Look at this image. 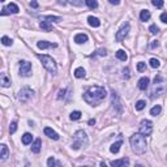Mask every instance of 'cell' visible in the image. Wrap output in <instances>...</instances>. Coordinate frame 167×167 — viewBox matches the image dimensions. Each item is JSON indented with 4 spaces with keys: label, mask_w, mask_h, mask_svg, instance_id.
<instances>
[{
    "label": "cell",
    "mask_w": 167,
    "mask_h": 167,
    "mask_svg": "<svg viewBox=\"0 0 167 167\" xmlns=\"http://www.w3.org/2000/svg\"><path fill=\"white\" fill-rule=\"evenodd\" d=\"M16 130H17V123H16V121H12L11 125H9V132L11 133H14Z\"/></svg>",
    "instance_id": "38"
},
{
    "label": "cell",
    "mask_w": 167,
    "mask_h": 167,
    "mask_svg": "<svg viewBox=\"0 0 167 167\" xmlns=\"http://www.w3.org/2000/svg\"><path fill=\"white\" fill-rule=\"evenodd\" d=\"M44 135L48 136V137L52 138V140H59L60 138L59 135H57V133L52 128H50V127H46V128H44Z\"/></svg>",
    "instance_id": "12"
},
{
    "label": "cell",
    "mask_w": 167,
    "mask_h": 167,
    "mask_svg": "<svg viewBox=\"0 0 167 167\" xmlns=\"http://www.w3.org/2000/svg\"><path fill=\"white\" fill-rule=\"evenodd\" d=\"M116 57H118L119 60H121V62H125V60L128 59V55H127V52H125L124 50H119V51L116 52Z\"/></svg>",
    "instance_id": "24"
},
{
    "label": "cell",
    "mask_w": 167,
    "mask_h": 167,
    "mask_svg": "<svg viewBox=\"0 0 167 167\" xmlns=\"http://www.w3.org/2000/svg\"><path fill=\"white\" fill-rule=\"evenodd\" d=\"M123 145V141H118V142H115V144H112L111 146H110V151L112 154H116V153H119V150H120V146Z\"/></svg>",
    "instance_id": "17"
},
{
    "label": "cell",
    "mask_w": 167,
    "mask_h": 167,
    "mask_svg": "<svg viewBox=\"0 0 167 167\" xmlns=\"http://www.w3.org/2000/svg\"><path fill=\"white\" fill-rule=\"evenodd\" d=\"M140 19H141V21H148L149 19H150V12H149L148 9L141 11V13H140Z\"/></svg>",
    "instance_id": "26"
},
{
    "label": "cell",
    "mask_w": 167,
    "mask_h": 167,
    "mask_svg": "<svg viewBox=\"0 0 167 167\" xmlns=\"http://www.w3.org/2000/svg\"><path fill=\"white\" fill-rule=\"evenodd\" d=\"M38 48H41V50H44V48H51V47H56L57 44L56 43H52V42H47V41H41L37 43Z\"/></svg>",
    "instance_id": "13"
},
{
    "label": "cell",
    "mask_w": 167,
    "mask_h": 167,
    "mask_svg": "<svg viewBox=\"0 0 167 167\" xmlns=\"http://www.w3.org/2000/svg\"><path fill=\"white\" fill-rule=\"evenodd\" d=\"M75 76H76L77 78H82V77H85V69H84V68H81V67H80V68H77V69L75 71Z\"/></svg>",
    "instance_id": "29"
},
{
    "label": "cell",
    "mask_w": 167,
    "mask_h": 167,
    "mask_svg": "<svg viewBox=\"0 0 167 167\" xmlns=\"http://www.w3.org/2000/svg\"><path fill=\"white\" fill-rule=\"evenodd\" d=\"M85 3H86V5L90 8V9L98 8V1H97V0H85Z\"/></svg>",
    "instance_id": "27"
},
{
    "label": "cell",
    "mask_w": 167,
    "mask_h": 167,
    "mask_svg": "<svg viewBox=\"0 0 167 167\" xmlns=\"http://www.w3.org/2000/svg\"><path fill=\"white\" fill-rule=\"evenodd\" d=\"M129 141H130L132 150L136 154L141 156V154H144L146 151V138H145V136L142 133H135V135H132Z\"/></svg>",
    "instance_id": "2"
},
{
    "label": "cell",
    "mask_w": 167,
    "mask_h": 167,
    "mask_svg": "<svg viewBox=\"0 0 167 167\" xmlns=\"http://www.w3.org/2000/svg\"><path fill=\"white\" fill-rule=\"evenodd\" d=\"M12 42H13V41H12L11 38H8V37H3L1 38V43L4 44V46H11Z\"/></svg>",
    "instance_id": "34"
},
{
    "label": "cell",
    "mask_w": 167,
    "mask_h": 167,
    "mask_svg": "<svg viewBox=\"0 0 167 167\" xmlns=\"http://www.w3.org/2000/svg\"><path fill=\"white\" fill-rule=\"evenodd\" d=\"M81 115H82V114H81L80 111H73L71 114V120H78L81 118Z\"/></svg>",
    "instance_id": "32"
},
{
    "label": "cell",
    "mask_w": 167,
    "mask_h": 167,
    "mask_svg": "<svg viewBox=\"0 0 167 167\" xmlns=\"http://www.w3.org/2000/svg\"><path fill=\"white\" fill-rule=\"evenodd\" d=\"M145 106H146V102H145V101H138L137 103H136V110H137V111L144 110Z\"/></svg>",
    "instance_id": "30"
},
{
    "label": "cell",
    "mask_w": 167,
    "mask_h": 167,
    "mask_svg": "<svg viewBox=\"0 0 167 167\" xmlns=\"http://www.w3.org/2000/svg\"><path fill=\"white\" fill-rule=\"evenodd\" d=\"M161 21H162V22H165V24H167V12H165V13L161 14Z\"/></svg>",
    "instance_id": "41"
},
{
    "label": "cell",
    "mask_w": 167,
    "mask_h": 167,
    "mask_svg": "<svg viewBox=\"0 0 167 167\" xmlns=\"http://www.w3.org/2000/svg\"><path fill=\"white\" fill-rule=\"evenodd\" d=\"M167 89V85L166 82L162 80L161 76H157L154 78V86H153V90H151V98H156V97H161L162 94H165Z\"/></svg>",
    "instance_id": "3"
},
{
    "label": "cell",
    "mask_w": 167,
    "mask_h": 167,
    "mask_svg": "<svg viewBox=\"0 0 167 167\" xmlns=\"http://www.w3.org/2000/svg\"><path fill=\"white\" fill-rule=\"evenodd\" d=\"M158 46H159V42H158V41H151V43H150L151 48H157Z\"/></svg>",
    "instance_id": "42"
},
{
    "label": "cell",
    "mask_w": 167,
    "mask_h": 167,
    "mask_svg": "<svg viewBox=\"0 0 167 167\" xmlns=\"http://www.w3.org/2000/svg\"><path fill=\"white\" fill-rule=\"evenodd\" d=\"M7 8V11H8V13H19V11H20V8L17 7L14 3H11L8 7H5Z\"/></svg>",
    "instance_id": "23"
},
{
    "label": "cell",
    "mask_w": 167,
    "mask_h": 167,
    "mask_svg": "<svg viewBox=\"0 0 167 167\" xmlns=\"http://www.w3.org/2000/svg\"><path fill=\"white\" fill-rule=\"evenodd\" d=\"M123 76H124V78H129V69L128 68H125V69H124V71H123Z\"/></svg>",
    "instance_id": "44"
},
{
    "label": "cell",
    "mask_w": 167,
    "mask_h": 167,
    "mask_svg": "<svg viewBox=\"0 0 167 167\" xmlns=\"http://www.w3.org/2000/svg\"><path fill=\"white\" fill-rule=\"evenodd\" d=\"M95 124V119H90L89 120V125H94Z\"/></svg>",
    "instance_id": "47"
},
{
    "label": "cell",
    "mask_w": 167,
    "mask_h": 167,
    "mask_svg": "<svg viewBox=\"0 0 167 167\" xmlns=\"http://www.w3.org/2000/svg\"><path fill=\"white\" fill-rule=\"evenodd\" d=\"M33 94H34V92H33L30 87L28 86H25V87H22V89L19 92V99L22 103H25V102H28L29 99H32V97H33Z\"/></svg>",
    "instance_id": "7"
},
{
    "label": "cell",
    "mask_w": 167,
    "mask_h": 167,
    "mask_svg": "<svg viewBox=\"0 0 167 167\" xmlns=\"http://www.w3.org/2000/svg\"><path fill=\"white\" fill-rule=\"evenodd\" d=\"M107 97V92L102 86H90L84 93V101L90 106H97Z\"/></svg>",
    "instance_id": "1"
},
{
    "label": "cell",
    "mask_w": 167,
    "mask_h": 167,
    "mask_svg": "<svg viewBox=\"0 0 167 167\" xmlns=\"http://www.w3.org/2000/svg\"><path fill=\"white\" fill-rule=\"evenodd\" d=\"M87 145V136L84 130H77L75 133L73 137V144H72V149L78 150L81 146H86Z\"/></svg>",
    "instance_id": "4"
},
{
    "label": "cell",
    "mask_w": 167,
    "mask_h": 167,
    "mask_svg": "<svg viewBox=\"0 0 167 167\" xmlns=\"http://www.w3.org/2000/svg\"><path fill=\"white\" fill-rule=\"evenodd\" d=\"M55 165H59V163H56L55 158H54V157H50V158H48V159H47V166H48V167H54Z\"/></svg>",
    "instance_id": "35"
},
{
    "label": "cell",
    "mask_w": 167,
    "mask_h": 167,
    "mask_svg": "<svg viewBox=\"0 0 167 167\" xmlns=\"http://www.w3.org/2000/svg\"><path fill=\"white\" fill-rule=\"evenodd\" d=\"M68 3L75 5V7H81L82 5V0H68Z\"/></svg>",
    "instance_id": "36"
},
{
    "label": "cell",
    "mask_w": 167,
    "mask_h": 167,
    "mask_svg": "<svg viewBox=\"0 0 167 167\" xmlns=\"http://www.w3.org/2000/svg\"><path fill=\"white\" fill-rule=\"evenodd\" d=\"M111 99H112V105H114V108H116L118 112H121L123 110V105H121L120 99H119V95H118L115 92H112V95H111Z\"/></svg>",
    "instance_id": "10"
},
{
    "label": "cell",
    "mask_w": 167,
    "mask_h": 167,
    "mask_svg": "<svg viewBox=\"0 0 167 167\" xmlns=\"http://www.w3.org/2000/svg\"><path fill=\"white\" fill-rule=\"evenodd\" d=\"M75 42L78 44L81 43H85V42H87V35L85 34V33H80V34H77L75 37Z\"/></svg>",
    "instance_id": "16"
},
{
    "label": "cell",
    "mask_w": 167,
    "mask_h": 167,
    "mask_svg": "<svg viewBox=\"0 0 167 167\" xmlns=\"http://www.w3.org/2000/svg\"><path fill=\"white\" fill-rule=\"evenodd\" d=\"M161 111H162V107H161L159 105H157V106H154V107L150 110V115H153V116H157V115L161 114Z\"/></svg>",
    "instance_id": "28"
},
{
    "label": "cell",
    "mask_w": 167,
    "mask_h": 167,
    "mask_svg": "<svg viewBox=\"0 0 167 167\" xmlns=\"http://www.w3.org/2000/svg\"><path fill=\"white\" fill-rule=\"evenodd\" d=\"M0 1H5V0H0Z\"/></svg>",
    "instance_id": "48"
},
{
    "label": "cell",
    "mask_w": 167,
    "mask_h": 167,
    "mask_svg": "<svg viewBox=\"0 0 167 167\" xmlns=\"http://www.w3.org/2000/svg\"><path fill=\"white\" fill-rule=\"evenodd\" d=\"M1 86L3 87H9L11 86V80L8 78V76L5 75V73H1Z\"/></svg>",
    "instance_id": "21"
},
{
    "label": "cell",
    "mask_w": 167,
    "mask_h": 167,
    "mask_svg": "<svg viewBox=\"0 0 167 167\" xmlns=\"http://www.w3.org/2000/svg\"><path fill=\"white\" fill-rule=\"evenodd\" d=\"M153 132V123L150 120L144 119L140 124V133H142L144 136H150Z\"/></svg>",
    "instance_id": "6"
},
{
    "label": "cell",
    "mask_w": 167,
    "mask_h": 167,
    "mask_svg": "<svg viewBox=\"0 0 167 167\" xmlns=\"http://www.w3.org/2000/svg\"><path fill=\"white\" fill-rule=\"evenodd\" d=\"M149 82H150V80H149L148 77H142L141 80L138 81V89L140 90H146L148 86H149Z\"/></svg>",
    "instance_id": "14"
},
{
    "label": "cell",
    "mask_w": 167,
    "mask_h": 167,
    "mask_svg": "<svg viewBox=\"0 0 167 167\" xmlns=\"http://www.w3.org/2000/svg\"><path fill=\"white\" fill-rule=\"evenodd\" d=\"M39 26H41V29L43 30V32H51V29H52V26H51V22H48V21H41V24H39Z\"/></svg>",
    "instance_id": "20"
},
{
    "label": "cell",
    "mask_w": 167,
    "mask_h": 167,
    "mask_svg": "<svg viewBox=\"0 0 167 167\" xmlns=\"http://www.w3.org/2000/svg\"><path fill=\"white\" fill-rule=\"evenodd\" d=\"M149 32H150L151 34H157V33L159 32V29H158L157 25H150V28H149Z\"/></svg>",
    "instance_id": "39"
},
{
    "label": "cell",
    "mask_w": 167,
    "mask_h": 167,
    "mask_svg": "<svg viewBox=\"0 0 167 167\" xmlns=\"http://www.w3.org/2000/svg\"><path fill=\"white\" fill-rule=\"evenodd\" d=\"M87 22H89V25L93 26V28H98V26L101 25V21L97 19V17H93V16L87 17Z\"/></svg>",
    "instance_id": "18"
},
{
    "label": "cell",
    "mask_w": 167,
    "mask_h": 167,
    "mask_svg": "<svg viewBox=\"0 0 167 167\" xmlns=\"http://www.w3.org/2000/svg\"><path fill=\"white\" fill-rule=\"evenodd\" d=\"M145 69H146V64H145V63H142V62H140L138 64H137V71L138 72H144Z\"/></svg>",
    "instance_id": "37"
},
{
    "label": "cell",
    "mask_w": 167,
    "mask_h": 167,
    "mask_svg": "<svg viewBox=\"0 0 167 167\" xmlns=\"http://www.w3.org/2000/svg\"><path fill=\"white\" fill-rule=\"evenodd\" d=\"M38 59L42 62V64H43V67L47 69L50 73H52V75H56V72H57V68H56V63H55V60L52 59L51 56H48V55H38Z\"/></svg>",
    "instance_id": "5"
},
{
    "label": "cell",
    "mask_w": 167,
    "mask_h": 167,
    "mask_svg": "<svg viewBox=\"0 0 167 167\" xmlns=\"http://www.w3.org/2000/svg\"><path fill=\"white\" fill-rule=\"evenodd\" d=\"M108 1H110L111 4H114V5H118V4H120V0H108Z\"/></svg>",
    "instance_id": "46"
},
{
    "label": "cell",
    "mask_w": 167,
    "mask_h": 167,
    "mask_svg": "<svg viewBox=\"0 0 167 167\" xmlns=\"http://www.w3.org/2000/svg\"><path fill=\"white\" fill-rule=\"evenodd\" d=\"M112 167H120V166H128L129 165V159L128 158H121V159H116V161H112L110 163Z\"/></svg>",
    "instance_id": "11"
},
{
    "label": "cell",
    "mask_w": 167,
    "mask_h": 167,
    "mask_svg": "<svg viewBox=\"0 0 167 167\" xmlns=\"http://www.w3.org/2000/svg\"><path fill=\"white\" fill-rule=\"evenodd\" d=\"M20 75L22 77H29L32 75V63L30 62H21L20 64Z\"/></svg>",
    "instance_id": "8"
},
{
    "label": "cell",
    "mask_w": 167,
    "mask_h": 167,
    "mask_svg": "<svg viewBox=\"0 0 167 167\" xmlns=\"http://www.w3.org/2000/svg\"><path fill=\"white\" fill-rule=\"evenodd\" d=\"M41 20L48 21V22H60V21H62V17H57V16H44V17H42Z\"/></svg>",
    "instance_id": "22"
},
{
    "label": "cell",
    "mask_w": 167,
    "mask_h": 167,
    "mask_svg": "<svg viewBox=\"0 0 167 167\" xmlns=\"http://www.w3.org/2000/svg\"><path fill=\"white\" fill-rule=\"evenodd\" d=\"M32 140H33L32 133H25V135L22 136V144L24 145H29L30 142H32Z\"/></svg>",
    "instance_id": "25"
},
{
    "label": "cell",
    "mask_w": 167,
    "mask_h": 167,
    "mask_svg": "<svg viewBox=\"0 0 167 167\" xmlns=\"http://www.w3.org/2000/svg\"><path fill=\"white\" fill-rule=\"evenodd\" d=\"M151 4L157 8H162L163 4H165V1H163V0H151Z\"/></svg>",
    "instance_id": "33"
},
{
    "label": "cell",
    "mask_w": 167,
    "mask_h": 167,
    "mask_svg": "<svg viewBox=\"0 0 167 167\" xmlns=\"http://www.w3.org/2000/svg\"><path fill=\"white\" fill-rule=\"evenodd\" d=\"M41 148H42V141L39 138H37L32 145V151L35 154H38L39 151H41Z\"/></svg>",
    "instance_id": "15"
},
{
    "label": "cell",
    "mask_w": 167,
    "mask_h": 167,
    "mask_svg": "<svg viewBox=\"0 0 167 167\" xmlns=\"http://www.w3.org/2000/svg\"><path fill=\"white\" fill-rule=\"evenodd\" d=\"M30 7H33V8H38V3L35 1V0H32V1H30Z\"/></svg>",
    "instance_id": "45"
},
{
    "label": "cell",
    "mask_w": 167,
    "mask_h": 167,
    "mask_svg": "<svg viewBox=\"0 0 167 167\" xmlns=\"http://www.w3.org/2000/svg\"><path fill=\"white\" fill-rule=\"evenodd\" d=\"M159 65H161V62L158 59H150V67L151 68H159Z\"/></svg>",
    "instance_id": "31"
},
{
    "label": "cell",
    "mask_w": 167,
    "mask_h": 167,
    "mask_svg": "<svg viewBox=\"0 0 167 167\" xmlns=\"http://www.w3.org/2000/svg\"><path fill=\"white\" fill-rule=\"evenodd\" d=\"M8 153H9V150H8L7 145H1V148H0V158H1V161H5L8 158Z\"/></svg>",
    "instance_id": "19"
},
{
    "label": "cell",
    "mask_w": 167,
    "mask_h": 167,
    "mask_svg": "<svg viewBox=\"0 0 167 167\" xmlns=\"http://www.w3.org/2000/svg\"><path fill=\"white\" fill-rule=\"evenodd\" d=\"M128 33H129V24L127 22L125 25L121 26V28L119 29V32L116 33V41L118 42H121L123 39H125V37L128 35Z\"/></svg>",
    "instance_id": "9"
},
{
    "label": "cell",
    "mask_w": 167,
    "mask_h": 167,
    "mask_svg": "<svg viewBox=\"0 0 167 167\" xmlns=\"http://www.w3.org/2000/svg\"><path fill=\"white\" fill-rule=\"evenodd\" d=\"M65 92H67L65 89H62V90H59V95H57V98H59V99L64 98V97H65Z\"/></svg>",
    "instance_id": "40"
},
{
    "label": "cell",
    "mask_w": 167,
    "mask_h": 167,
    "mask_svg": "<svg viewBox=\"0 0 167 167\" xmlns=\"http://www.w3.org/2000/svg\"><path fill=\"white\" fill-rule=\"evenodd\" d=\"M95 55H101V56H106V50H103V48H101V50L97 51Z\"/></svg>",
    "instance_id": "43"
}]
</instances>
